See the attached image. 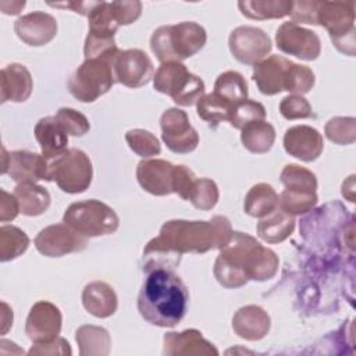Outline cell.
I'll return each mask as SVG.
<instances>
[{
    "instance_id": "obj_18",
    "label": "cell",
    "mask_w": 356,
    "mask_h": 356,
    "mask_svg": "<svg viewBox=\"0 0 356 356\" xmlns=\"http://www.w3.org/2000/svg\"><path fill=\"white\" fill-rule=\"evenodd\" d=\"M292 64L293 63L291 60L277 54H273L254 64L253 81L256 82L259 90L267 96L286 90Z\"/></svg>"
},
{
    "instance_id": "obj_32",
    "label": "cell",
    "mask_w": 356,
    "mask_h": 356,
    "mask_svg": "<svg viewBox=\"0 0 356 356\" xmlns=\"http://www.w3.org/2000/svg\"><path fill=\"white\" fill-rule=\"evenodd\" d=\"M238 7L241 13L252 19H268L282 18L289 15L292 1L289 0H253L239 1Z\"/></svg>"
},
{
    "instance_id": "obj_28",
    "label": "cell",
    "mask_w": 356,
    "mask_h": 356,
    "mask_svg": "<svg viewBox=\"0 0 356 356\" xmlns=\"http://www.w3.org/2000/svg\"><path fill=\"white\" fill-rule=\"evenodd\" d=\"M295 228L293 216L281 209H275L266 218L257 224L259 236L268 243H278L285 241Z\"/></svg>"
},
{
    "instance_id": "obj_10",
    "label": "cell",
    "mask_w": 356,
    "mask_h": 356,
    "mask_svg": "<svg viewBox=\"0 0 356 356\" xmlns=\"http://www.w3.org/2000/svg\"><path fill=\"white\" fill-rule=\"evenodd\" d=\"M317 24L323 25L334 46L348 56H355V3L321 1Z\"/></svg>"
},
{
    "instance_id": "obj_42",
    "label": "cell",
    "mask_w": 356,
    "mask_h": 356,
    "mask_svg": "<svg viewBox=\"0 0 356 356\" xmlns=\"http://www.w3.org/2000/svg\"><path fill=\"white\" fill-rule=\"evenodd\" d=\"M314 85V74L313 71L300 64H292L288 78V86L286 90L292 92L293 95H305L307 93Z\"/></svg>"
},
{
    "instance_id": "obj_49",
    "label": "cell",
    "mask_w": 356,
    "mask_h": 356,
    "mask_svg": "<svg viewBox=\"0 0 356 356\" xmlns=\"http://www.w3.org/2000/svg\"><path fill=\"white\" fill-rule=\"evenodd\" d=\"M25 1H1L0 3V8L3 10L4 14H18L21 11V8H24Z\"/></svg>"
},
{
    "instance_id": "obj_38",
    "label": "cell",
    "mask_w": 356,
    "mask_h": 356,
    "mask_svg": "<svg viewBox=\"0 0 356 356\" xmlns=\"http://www.w3.org/2000/svg\"><path fill=\"white\" fill-rule=\"evenodd\" d=\"M191 203L200 210H210L218 200V188L209 178H196L189 195Z\"/></svg>"
},
{
    "instance_id": "obj_34",
    "label": "cell",
    "mask_w": 356,
    "mask_h": 356,
    "mask_svg": "<svg viewBox=\"0 0 356 356\" xmlns=\"http://www.w3.org/2000/svg\"><path fill=\"white\" fill-rule=\"evenodd\" d=\"M81 355H107L110 350L108 332L96 325H82L76 331Z\"/></svg>"
},
{
    "instance_id": "obj_24",
    "label": "cell",
    "mask_w": 356,
    "mask_h": 356,
    "mask_svg": "<svg viewBox=\"0 0 356 356\" xmlns=\"http://www.w3.org/2000/svg\"><path fill=\"white\" fill-rule=\"evenodd\" d=\"M234 331L248 341H257L266 337L270 330V317L259 306L241 307L232 318Z\"/></svg>"
},
{
    "instance_id": "obj_16",
    "label": "cell",
    "mask_w": 356,
    "mask_h": 356,
    "mask_svg": "<svg viewBox=\"0 0 356 356\" xmlns=\"http://www.w3.org/2000/svg\"><path fill=\"white\" fill-rule=\"evenodd\" d=\"M61 330L60 309L46 300L36 302L28 314L25 332L33 343H47L54 341Z\"/></svg>"
},
{
    "instance_id": "obj_6",
    "label": "cell",
    "mask_w": 356,
    "mask_h": 356,
    "mask_svg": "<svg viewBox=\"0 0 356 356\" xmlns=\"http://www.w3.org/2000/svg\"><path fill=\"white\" fill-rule=\"evenodd\" d=\"M63 221L83 236L113 234L120 224L115 211L96 199L72 203L65 210Z\"/></svg>"
},
{
    "instance_id": "obj_12",
    "label": "cell",
    "mask_w": 356,
    "mask_h": 356,
    "mask_svg": "<svg viewBox=\"0 0 356 356\" xmlns=\"http://www.w3.org/2000/svg\"><path fill=\"white\" fill-rule=\"evenodd\" d=\"M161 138L174 153H191L199 143L196 129L189 124L188 115L179 108H168L160 118Z\"/></svg>"
},
{
    "instance_id": "obj_11",
    "label": "cell",
    "mask_w": 356,
    "mask_h": 356,
    "mask_svg": "<svg viewBox=\"0 0 356 356\" xmlns=\"http://www.w3.org/2000/svg\"><path fill=\"white\" fill-rule=\"evenodd\" d=\"M275 42L277 47L285 54L307 61L316 60L321 51L318 35L292 21L284 22L277 29Z\"/></svg>"
},
{
    "instance_id": "obj_47",
    "label": "cell",
    "mask_w": 356,
    "mask_h": 356,
    "mask_svg": "<svg viewBox=\"0 0 356 356\" xmlns=\"http://www.w3.org/2000/svg\"><path fill=\"white\" fill-rule=\"evenodd\" d=\"M29 355H71L70 343L64 338H56L47 343H35Z\"/></svg>"
},
{
    "instance_id": "obj_2",
    "label": "cell",
    "mask_w": 356,
    "mask_h": 356,
    "mask_svg": "<svg viewBox=\"0 0 356 356\" xmlns=\"http://www.w3.org/2000/svg\"><path fill=\"white\" fill-rule=\"evenodd\" d=\"M278 268L277 254L261 246L253 236L232 232L214 264V275L225 288H238L249 280L266 281L274 277Z\"/></svg>"
},
{
    "instance_id": "obj_36",
    "label": "cell",
    "mask_w": 356,
    "mask_h": 356,
    "mask_svg": "<svg viewBox=\"0 0 356 356\" xmlns=\"http://www.w3.org/2000/svg\"><path fill=\"white\" fill-rule=\"evenodd\" d=\"M29 245V238L24 231L14 225L0 228V260L8 261L22 254Z\"/></svg>"
},
{
    "instance_id": "obj_39",
    "label": "cell",
    "mask_w": 356,
    "mask_h": 356,
    "mask_svg": "<svg viewBox=\"0 0 356 356\" xmlns=\"http://www.w3.org/2000/svg\"><path fill=\"white\" fill-rule=\"evenodd\" d=\"M125 139L129 147L142 157L156 156L161 150L159 139L145 129H131L125 134Z\"/></svg>"
},
{
    "instance_id": "obj_43",
    "label": "cell",
    "mask_w": 356,
    "mask_h": 356,
    "mask_svg": "<svg viewBox=\"0 0 356 356\" xmlns=\"http://www.w3.org/2000/svg\"><path fill=\"white\" fill-rule=\"evenodd\" d=\"M280 111L284 118L286 120H296V118H309L313 115L312 106L309 102L300 95H291L282 99L280 103Z\"/></svg>"
},
{
    "instance_id": "obj_30",
    "label": "cell",
    "mask_w": 356,
    "mask_h": 356,
    "mask_svg": "<svg viewBox=\"0 0 356 356\" xmlns=\"http://www.w3.org/2000/svg\"><path fill=\"white\" fill-rule=\"evenodd\" d=\"M241 131L242 145L252 153L260 154L268 152L275 140L274 127L264 120L252 121L246 124Z\"/></svg>"
},
{
    "instance_id": "obj_14",
    "label": "cell",
    "mask_w": 356,
    "mask_h": 356,
    "mask_svg": "<svg viewBox=\"0 0 356 356\" xmlns=\"http://www.w3.org/2000/svg\"><path fill=\"white\" fill-rule=\"evenodd\" d=\"M232 56L242 64H257L271 50L268 35L256 26H238L228 39Z\"/></svg>"
},
{
    "instance_id": "obj_13",
    "label": "cell",
    "mask_w": 356,
    "mask_h": 356,
    "mask_svg": "<svg viewBox=\"0 0 356 356\" xmlns=\"http://www.w3.org/2000/svg\"><path fill=\"white\" fill-rule=\"evenodd\" d=\"M86 245V236L78 234L65 222L49 225L35 238L38 252L47 257H60L72 252H81Z\"/></svg>"
},
{
    "instance_id": "obj_5",
    "label": "cell",
    "mask_w": 356,
    "mask_h": 356,
    "mask_svg": "<svg viewBox=\"0 0 356 356\" xmlns=\"http://www.w3.org/2000/svg\"><path fill=\"white\" fill-rule=\"evenodd\" d=\"M120 49L97 58L85 60L68 78L70 93L79 102L92 103L111 89L115 82L114 63Z\"/></svg>"
},
{
    "instance_id": "obj_21",
    "label": "cell",
    "mask_w": 356,
    "mask_h": 356,
    "mask_svg": "<svg viewBox=\"0 0 356 356\" xmlns=\"http://www.w3.org/2000/svg\"><path fill=\"white\" fill-rule=\"evenodd\" d=\"M174 167L175 165L165 160H142L136 168L138 182L146 192L152 195H170L172 193Z\"/></svg>"
},
{
    "instance_id": "obj_23",
    "label": "cell",
    "mask_w": 356,
    "mask_h": 356,
    "mask_svg": "<svg viewBox=\"0 0 356 356\" xmlns=\"http://www.w3.org/2000/svg\"><path fill=\"white\" fill-rule=\"evenodd\" d=\"M165 355H218V350L196 330L168 332L164 337Z\"/></svg>"
},
{
    "instance_id": "obj_41",
    "label": "cell",
    "mask_w": 356,
    "mask_h": 356,
    "mask_svg": "<svg viewBox=\"0 0 356 356\" xmlns=\"http://www.w3.org/2000/svg\"><path fill=\"white\" fill-rule=\"evenodd\" d=\"M54 118L61 125V128L68 135H72V136H82L90 128L88 118L82 113H79L74 108H70V107L60 108L56 113Z\"/></svg>"
},
{
    "instance_id": "obj_33",
    "label": "cell",
    "mask_w": 356,
    "mask_h": 356,
    "mask_svg": "<svg viewBox=\"0 0 356 356\" xmlns=\"http://www.w3.org/2000/svg\"><path fill=\"white\" fill-rule=\"evenodd\" d=\"M231 106L248 99V83L245 78L236 71H225L218 75L214 83V92Z\"/></svg>"
},
{
    "instance_id": "obj_26",
    "label": "cell",
    "mask_w": 356,
    "mask_h": 356,
    "mask_svg": "<svg viewBox=\"0 0 356 356\" xmlns=\"http://www.w3.org/2000/svg\"><path fill=\"white\" fill-rule=\"evenodd\" d=\"M83 307L95 317L106 318L117 310V296L110 285L95 281L85 286L82 292Z\"/></svg>"
},
{
    "instance_id": "obj_4",
    "label": "cell",
    "mask_w": 356,
    "mask_h": 356,
    "mask_svg": "<svg viewBox=\"0 0 356 356\" xmlns=\"http://www.w3.org/2000/svg\"><path fill=\"white\" fill-rule=\"evenodd\" d=\"M207 35L196 22H179L157 28L150 38V49L163 63H181L196 54L206 43Z\"/></svg>"
},
{
    "instance_id": "obj_20",
    "label": "cell",
    "mask_w": 356,
    "mask_h": 356,
    "mask_svg": "<svg viewBox=\"0 0 356 356\" xmlns=\"http://www.w3.org/2000/svg\"><path fill=\"white\" fill-rule=\"evenodd\" d=\"M14 29L17 36L29 46L49 43L57 33V21L53 15L43 11H33L19 17Z\"/></svg>"
},
{
    "instance_id": "obj_45",
    "label": "cell",
    "mask_w": 356,
    "mask_h": 356,
    "mask_svg": "<svg viewBox=\"0 0 356 356\" xmlns=\"http://www.w3.org/2000/svg\"><path fill=\"white\" fill-rule=\"evenodd\" d=\"M196 181L195 174L185 165L174 167V178H172V192L178 193L182 199L189 200L191 191Z\"/></svg>"
},
{
    "instance_id": "obj_7",
    "label": "cell",
    "mask_w": 356,
    "mask_h": 356,
    "mask_svg": "<svg viewBox=\"0 0 356 356\" xmlns=\"http://www.w3.org/2000/svg\"><path fill=\"white\" fill-rule=\"evenodd\" d=\"M285 189L278 197V206L285 213L295 216L312 210L317 203L316 175L298 164H288L281 172Z\"/></svg>"
},
{
    "instance_id": "obj_37",
    "label": "cell",
    "mask_w": 356,
    "mask_h": 356,
    "mask_svg": "<svg viewBox=\"0 0 356 356\" xmlns=\"http://www.w3.org/2000/svg\"><path fill=\"white\" fill-rule=\"evenodd\" d=\"M264 118H266L264 106L259 102L245 99L234 106L229 115V124L236 129H242L246 124L252 121H261Z\"/></svg>"
},
{
    "instance_id": "obj_8",
    "label": "cell",
    "mask_w": 356,
    "mask_h": 356,
    "mask_svg": "<svg viewBox=\"0 0 356 356\" xmlns=\"http://www.w3.org/2000/svg\"><path fill=\"white\" fill-rule=\"evenodd\" d=\"M154 89L171 96L179 106H192L204 96V82L191 74L182 63H163L153 78Z\"/></svg>"
},
{
    "instance_id": "obj_29",
    "label": "cell",
    "mask_w": 356,
    "mask_h": 356,
    "mask_svg": "<svg viewBox=\"0 0 356 356\" xmlns=\"http://www.w3.org/2000/svg\"><path fill=\"white\" fill-rule=\"evenodd\" d=\"M89 21V32L88 36L95 39L110 40L114 39V33L117 32L120 24L117 22L111 3L107 1H96L92 10L88 14Z\"/></svg>"
},
{
    "instance_id": "obj_3",
    "label": "cell",
    "mask_w": 356,
    "mask_h": 356,
    "mask_svg": "<svg viewBox=\"0 0 356 356\" xmlns=\"http://www.w3.org/2000/svg\"><path fill=\"white\" fill-rule=\"evenodd\" d=\"M189 293L185 284L170 268L149 271L138 296V310L150 324L175 327L185 316Z\"/></svg>"
},
{
    "instance_id": "obj_44",
    "label": "cell",
    "mask_w": 356,
    "mask_h": 356,
    "mask_svg": "<svg viewBox=\"0 0 356 356\" xmlns=\"http://www.w3.org/2000/svg\"><path fill=\"white\" fill-rule=\"evenodd\" d=\"M321 1H306V0H300V1H292V7H291V18L292 22H300V24H313V25H318L317 24V14H318V8H320Z\"/></svg>"
},
{
    "instance_id": "obj_9",
    "label": "cell",
    "mask_w": 356,
    "mask_h": 356,
    "mask_svg": "<svg viewBox=\"0 0 356 356\" xmlns=\"http://www.w3.org/2000/svg\"><path fill=\"white\" fill-rule=\"evenodd\" d=\"M90 159L79 149H67L60 156L49 160V181H56L67 193H81L92 182Z\"/></svg>"
},
{
    "instance_id": "obj_40",
    "label": "cell",
    "mask_w": 356,
    "mask_h": 356,
    "mask_svg": "<svg viewBox=\"0 0 356 356\" xmlns=\"http://www.w3.org/2000/svg\"><path fill=\"white\" fill-rule=\"evenodd\" d=\"M356 120L353 117L331 118L325 125V135L331 142L346 145L352 143L356 138Z\"/></svg>"
},
{
    "instance_id": "obj_22",
    "label": "cell",
    "mask_w": 356,
    "mask_h": 356,
    "mask_svg": "<svg viewBox=\"0 0 356 356\" xmlns=\"http://www.w3.org/2000/svg\"><path fill=\"white\" fill-rule=\"evenodd\" d=\"M33 83L29 71L21 64H8L1 70L0 99L1 103L25 102L32 92Z\"/></svg>"
},
{
    "instance_id": "obj_1",
    "label": "cell",
    "mask_w": 356,
    "mask_h": 356,
    "mask_svg": "<svg viewBox=\"0 0 356 356\" xmlns=\"http://www.w3.org/2000/svg\"><path fill=\"white\" fill-rule=\"evenodd\" d=\"M232 229L228 218L216 216L210 221H185L171 220L167 221L160 235L153 238L143 250L146 263L143 271L159 268L163 263V256H167L168 263L174 268L182 253H204L214 248H222L231 238Z\"/></svg>"
},
{
    "instance_id": "obj_31",
    "label": "cell",
    "mask_w": 356,
    "mask_h": 356,
    "mask_svg": "<svg viewBox=\"0 0 356 356\" xmlns=\"http://www.w3.org/2000/svg\"><path fill=\"white\" fill-rule=\"evenodd\" d=\"M243 209L252 217H266L278 209V195L271 185L257 184L248 192Z\"/></svg>"
},
{
    "instance_id": "obj_27",
    "label": "cell",
    "mask_w": 356,
    "mask_h": 356,
    "mask_svg": "<svg viewBox=\"0 0 356 356\" xmlns=\"http://www.w3.org/2000/svg\"><path fill=\"white\" fill-rule=\"evenodd\" d=\"M19 211L25 216H39L50 206L49 192L35 182L18 184L14 189Z\"/></svg>"
},
{
    "instance_id": "obj_35",
    "label": "cell",
    "mask_w": 356,
    "mask_h": 356,
    "mask_svg": "<svg viewBox=\"0 0 356 356\" xmlns=\"http://www.w3.org/2000/svg\"><path fill=\"white\" fill-rule=\"evenodd\" d=\"M232 108H234V106H231L228 102L222 100L216 93L204 95L196 103L197 115L213 127L218 125L222 121H229Z\"/></svg>"
},
{
    "instance_id": "obj_46",
    "label": "cell",
    "mask_w": 356,
    "mask_h": 356,
    "mask_svg": "<svg viewBox=\"0 0 356 356\" xmlns=\"http://www.w3.org/2000/svg\"><path fill=\"white\" fill-rule=\"evenodd\" d=\"M114 17L120 25H128L136 21L142 11L140 1H111Z\"/></svg>"
},
{
    "instance_id": "obj_25",
    "label": "cell",
    "mask_w": 356,
    "mask_h": 356,
    "mask_svg": "<svg viewBox=\"0 0 356 356\" xmlns=\"http://www.w3.org/2000/svg\"><path fill=\"white\" fill-rule=\"evenodd\" d=\"M35 138L40 145L42 154L47 160H51L67 150L68 134L54 117H44L36 122Z\"/></svg>"
},
{
    "instance_id": "obj_48",
    "label": "cell",
    "mask_w": 356,
    "mask_h": 356,
    "mask_svg": "<svg viewBox=\"0 0 356 356\" xmlns=\"http://www.w3.org/2000/svg\"><path fill=\"white\" fill-rule=\"evenodd\" d=\"M0 220L1 221H10L14 220L19 211L18 202L14 195L7 193L6 191H0Z\"/></svg>"
},
{
    "instance_id": "obj_15",
    "label": "cell",
    "mask_w": 356,
    "mask_h": 356,
    "mask_svg": "<svg viewBox=\"0 0 356 356\" xmlns=\"http://www.w3.org/2000/svg\"><path fill=\"white\" fill-rule=\"evenodd\" d=\"M3 174H8L13 181L36 182L39 179L49 181V160L43 154L15 150L7 153L3 147Z\"/></svg>"
},
{
    "instance_id": "obj_17",
    "label": "cell",
    "mask_w": 356,
    "mask_h": 356,
    "mask_svg": "<svg viewBox=\"0 0 356 356\" xmlns=\"http://www.w3.org/2000/svg\"><path fill=\"white\" fill-rule=\"evenodd\" d=\"M115 81L128 86L139 88L146 85L153 75V63L139 49L121 50L114 63Z\"/></svg>"
},
{
    "instance_id": "obj_19",
    "label": "cell",
    "mask_w": 356,
    "mask_h": 356,
    "mask_svg": "<svg viewBox=\"0 0 356 356\" xmlns=\"http://www.w3.org/2000/svg\"><path fill=\"white\" fill-rule=\"evenodd\" d=\"M285 152L302 161H314L323 152L321 134L309 125H295L285 131Z\"/></svg>"
}]
</instances>
